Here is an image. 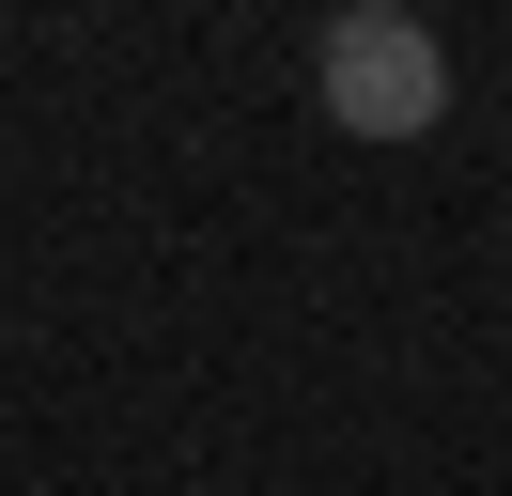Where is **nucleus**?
<instances>
[{"mask_svg":"<svg viewBox=\"0 0 512 496\" xmlns=\"http://www.w3.org/2000/svg\"><path fill=\"white\" fill-rule=\"evenodd\" d=\"M311 93H326L342 140H435V124H450V47L404 16V0H357V16H326Z\"/></svg>","mask_w":512,"mask_h":496,"instance_id":"1","label":"nucleus"}]
</instances>
